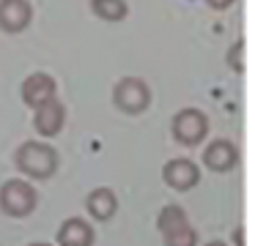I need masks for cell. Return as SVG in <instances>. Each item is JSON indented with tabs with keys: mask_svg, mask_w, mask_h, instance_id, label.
Masks as SVG:
<instances>
[{
	"mask_svg": "<svg viewBox=\"0 0 255 246\" xmlns=\"http://www.w3.org/2000/svg\"><path fill=\"white\" fill-rule=\"evenodd\" d=\"M17 169L30 180H47L58 172V151L47 142L28 140L19 145V151L14 153Z\"/></svg>",
	"mask_w": 255,
	"mask_h": 246,
	"instance_id": "cell-1",
	"label": "cell"
},
{
	"mask_svg": "<svg viewBox=\"0 0 255 246\" xmlns=\"http://www.w3.org/2000/svg\"><path fill=\"white\" fill-rule=\"evenodd\" d=\"M156 227H159L162 238H165V246H198V233L189 224L187 211L181 205H176V202H170V205H165L159 211Z\"/></svg>",
	"mask_w": 255,
	"mask_h": 246,
	"instance_id": "cell-2",
	"label": "cell"
},
{
	"mask_svg": "<svg viewBox=\"0 0 255 246\" xmlns=\"http://www.w3.org/2000/svg\"><path fill=\"white\" fill-rule=\"evenodd\" d=\"M36 202H39V194H36L30 180L11 178L0 186V211L6 216H14V219L30 216L36 211Z\"/></svg>",
	"mask_w": 255,
	"mask_h": 246,
	"instance_id": "cell-3",
	"label": "cell"
},
{
	"mask_svg": "<svg viewBox=\"0 0 255 246\" xmlns=\"http://www.w3.org/2000/svg\"><path fill=\"white\" fill-rule=\"evenodd\" d=\"M170 131L176 137L178 145L184 148H195L206 140L209 134V118H206L203 109H195V107H184L173 115V123H170Z\"/></svg>",
	"mask_w": 255,
	"mask_h": 246,
	"instance_id": "cell-4",
	"label": "cell"
},
{
	"mask_svg": "<svg viewBox=\"0 0 255 246\" xmlns=\"http://www.w3.org/2000/svg\"><path fill=\"white\" fill-rule=\"evenodd\" d=\"M113 104L127 115H140L151 104V87L140 77H124L113 87Z\"/></svg>",
	"mask_w": 255,
	"mask_h": 246,
	"instance_id": "cell-5",
	"label": "cell"
},
{
	"mask_svg": "<svg viewBox=\"0 0 255 246\" xmlns=\"http://www.w3.org/2000/svg\"><path fill=\"white\" fill-rule=\"evenodd\" d=\"M162 178L170 189L176 191H189L192 186H198L200 180V169L192 159H184V156H176L162 167Z\"/></svg>",
	"mask_w": 255,
	"mask_h": 246,
	"instance_id": "cell-6",
	"label": "cell"
},
{
	"mask_svg": "<svg viewBox=\"0 0 255 246\" xmlns=\"http://www.w3.org/2000/svg\"><path fill=\"white\" fill-rule=\"evenodd\" d=\"M203 164L211 172H228L239 164V148L231 140H211L203 151Z\"/></svg>",
	"mask_w": 255,
	"mask_h": 246,
	"instance_id": "cell-7",
	"label": "cell"
},
{
	"mask_svg": "<svg viewBox=\"0 0 255 246\" xmlns=\"http://www.w3.org/2000/svg\"><path fill=\"white\" fill-rule=\"evenodd\" d=\"M33 19V8L28 0H0V30L22 33Z\"/></svg>",
	"mask_w": 255,
	"mask_h": 246,
	"instance_id": "cell-8",
	"label": "cell"
},
{
	"mask_svg": "<svg viewBox=\"0 0 255 246\" xmlns=\"http://www.w3.org/2000/svg\"><path fill=\"white\" fill-rule=\"evenodd\" d=\"M50 98H55V80H52L47 71H36V74L25 77L22 82V101L28 107H41Z\"/></svg>",
	"mask_w": 255,
	"mask_h": 246,
	"instance_id": "cell-9",
	"label": "cell"
},
{
	"mask_svg": "<svg viewBox=\"0 0 255 246\" xmlns=\"http://www.w3.org/2000/svg\"><path fill=\"white\" fill-rule=\"evenodd\" d=\"M63 120H66V109L58 98H50L47 104L36 107L33 115V126L41 137H58L63 131Z\"/></svg>",
	"mask_w": 255,
	"mask_h": 246,
	"instance_id": "cell-10",
	"label": "cell"
},
{
	"mask_svg": "<svg viewBox=\"0 0 255 246\" xmlns=\"http://www.w3.org/2000/svg\"><path fill=\"white\" fill-rule=\"evenodd\" d=\"M94 227L85 219L72 216L58 227V246H94Z\"/></svg>",
	"mask_w": 255,
	"mask_h": 246,
	"instance_id": "cell-11",
	"label": "cell"
},
{
	"mask_svg": "<svg viewBox=\"0 0 255 246\" xmlns=\"http://www.w3.org/2000/svg\"><path fill=\"white\" fill-rule=\"evenodd\" d=\"M85 211H88L96 222H107V219L116 216L118 200H116V194H113L110 189L102 186V189H94L88 197H85Z\"/></svg>",
	"mask_w": 255,
	"mask_h": 246,
	"instance_id": "cell-12",
	"label": "cell"
},
{
	"mask_svg": "<svg viewBox=\"0 0 255 246\" xmlns=\"http://www.w3.org/2000/svg\"><path fill=\"white\" fill-rule=\"evenodd\" d=\"M91 11L105 22H118L129 14L124 0H91Z\"/></svg>",
	"mask_w": 255,
	"mask_h": 246,
	"instance_id": "cell-13",
	"label": "cell"
},
{
	"mask_svg": "<svg viewBox=\"0 0 255 246\" xmlns=\"http://www.w3.org/2000/svg\"><path fill=\"white\" fill-rule=\"evenodd\" d=\"M228 66L236 71H244V41H236L228 52Z\"/></svg>",
	"mask_w": 255,
	"mask_h": 246,
	"instance_id": "cell-14",
	"label": "cell"
},
{
	"mask_svg": "<svg viewBox=\"0 0 255 246\" xmlns=\"http://www.w3.org/2000/svg\"><path fill=\"white\" fill-rule=\"evenodd\" d=\"M206 3H209L211 8L222 11V8H228V5H233V0H206Z\"/></svg>",
	"mask_w": 255,
	"mask_h": 246,
	"instance_id": "cell-15",
	"label": "cell"
},
{
	"mask_svg": "<svg viewBox=\"0 0 255 246\" xmlns=\"http://www.w3.org/2000/svg\"><path fill=\"white\" fill-rule=\"evenodd\" d=\"M206 246H228V244H225V241H209Z\"/></svg>",
	"mask_w": 255,
	"mask_h": 246,
	"instance_id": "cell-16",
	"label": "cell"
},
{
	"mask_svg": "<svg viewBox=\"0 0 255 246\" xmlns=\"http://www.w3.org/2000/svg\"><path fill=\"white\" fill-rule=\"evenodd\" d=\"M28 246H52V244H47V241H36V244H28Z\"/></svg>",
	"mask_w": 255,
	"mask_h": 246,
	"instance_id": "cell-17",
	"label": "cell"
}]
</instances>
